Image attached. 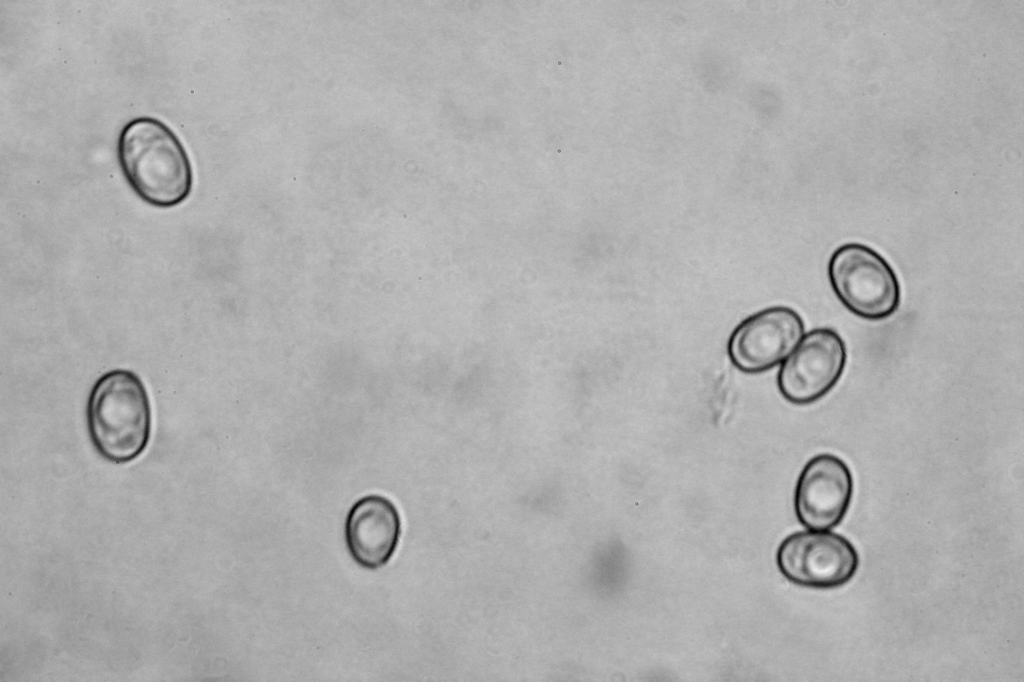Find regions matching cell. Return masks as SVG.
<instances>
[{
	"mask_svg": "<svg viewBox=\"0 0 1024 682\" xmlns=\"http://www.w3.org/2000/svg\"><path fill=\"white\" fill-rule=\"evenodd\" d=\"M117 158L133 192L157 208L180 205L193 188V168L177 134L163 121L141 116L120 131Z\"/></svg>",
	"mask_w": 1024,
	"mask_h": 682,
	"instance_id": "1",
	"label": "cell"
},
{
	"mask_svg": "<svg viewBox=\"0 0 1024 682\" xmlns=\"http://www.w3.org/2000/svg\"><path fill=\"white\" fill-rule=\"evenodd\" d=\"M152 404L140 376L128 369L101 375L86 405L90 441L109 462L129 463L146 450L152 434Z\"/></svg>",
	"mask_w": 1024,
	"mask_h": 682,
	"instance_id": "2",
	"label": "cell"
},
{
	"mask_svg": "<svg viewBox=\"0 0 1024 682\" xmlns=\"http://www.w3.org/2000/svg\"><path fill=\"white\" fill-rule=\"evenodd\" d=\"M827 272L835 295L853 314L867 320H882L898 309V277L873 248L860 243L839 246L829 259Z\"/></svg>",
	"mask_w": 1024,
	"mask_h": 682,
	"instance_id": "3",
	"label": "cell"
},
{
	"mask_svg": "<svg viewBox=\"0 0 1024 682\" xmlns=\"http://www.w3.org/2000/svg\"><path fill=\"white\" fill-rule=\"evenodd\" d=\"M782 575L794 584L833 589L848 583L859 567V555L844 536L830 531H799L786 537L776 553Z\"/></svg>",
	"mask_w": 1024,
	"mask_h": 682,
	"instance_id": "4",
	"label": "cell"
},
{
	"mask_svg": "<svg viewBox=\"0 0 1024 682\" xmlns=\"http://www.w3.org/2000/svg\"><path fill=\"white\" fill-rule=\"evenodd\" d=\"M846 361L845 342L835 330L813 329L782 362L777 376L779 391L793 404L813 403L837 384Z\"/></svg>",
	"mask_w": 1024,
	"mask_h": 682,
	"instance_id": "5",
	"label": "cell"
},
{
	"mask_svg": "<svg viewBox=\"0 0 1024 682\" xmlns=\"http://www.w3.org/2000/svg\"><path fill=\"white\" fill-rule=\"evenodd\" d=\"M802 317L787 306L758 311L740 322L731 333L727 353L732 364L745 373H760L782 363L803 337Z\"/></svg>",
	"mask_w": 1024,
	"mask_h": 682,
	"instance_id": "6",
	"label": "cell"
},
{
	"mask_svg": "<svg viewBox=\"0 0 1024 682\" xmlns=\"http://www.w3.org/2000/svg\"><path fill=\"white\" fill-rule=\"evenodd\" d=\"M853 477L840 457L821 453L802 469L794 494L798 521L810 530H829L844 519L853 496Z\"/></svg>",
	"mask_w": 1024,
	"mask_h": 682,
	"instance_id": "7",
	"label": "cell"
},
{
	"mask_svg": "<svg viewBox=\"0 0 1024 682\" xmlns=\"http://www.w3.org/2000/svg\"><path fill=\"white\" fill-rule=\"evenodd\" d=\"M401 532V516L396 505L379 494L358 499L348 511L344 528L352 559L367 569H378L390 561Z\"/></svg>",
	"mask_w": 1024,
	"mask_h": 682,
	"instance_id": "8",
	"label": "cell"
}]
</instances>
